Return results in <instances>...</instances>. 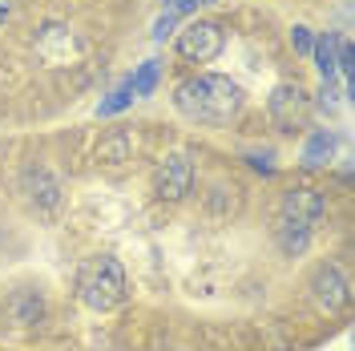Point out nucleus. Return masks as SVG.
I'll use <instances>...</instances> for the list:
<instances>
[{
  "label": "nucleus",
  "mask_w": 355,
  "mask_h": 351,
  "mask_svg": "<svg viewBox=\"0 0 355 351\" xmlns=\"http://www.w3.org/2000/svg\"><path fill=\"white\" fill-rule=\"evenodd\" d=\"M174 105L194 126H230L243 113V89L222 73H198L174 89Z\"/></svg>",
  "instance_id": "nucleus-1"
},
{
  "label": "nucleus",
  "mask_w": 355,
  "mask_h": 351,
  "mask_svg": "<svg viewBox=\"0 0 355 351\" xmlns=\"http://www.w3.org/2000/svg\"><path fill=\"white\" fill-rule=\"evenodd\" d=\"M77 295L81 303L93 311H113L125 303V271L117 259L110 255H97V259H85L81 271H77Z\"/></svg>",
  "instance_id": "nucleus-2"
},
{
  "label": "nucleus",
  "mask_w": 355,
  "mask_h": 351,
  "mask_svg": "<svg viewBox=\"0 0 355 351\" xmlns=\"http://www.w3.org/2000/svg\"><path fill=\"white\" fill-rule=\"evenodd\" d=\"M266 110H270V121H275L283 133H295V130L307 126L311 97H307V89L299 85V81H287V85H275L270 101H266Z\"/></svg>",
  "instance_id": "nucleus-3"
},
{
  "label": "nucleus",
  "mask_w": 355,
  "mask_h": 351,
  "mask_svg": "<svg viewBox=\"0 0 355 351\" xmlns=\"http://www.w3.org/2000/svg\"><path fill=\"white\" fill-rule=\"evenodd\" d=\"M222 44H226L222 24L194 21L178 33V57H182V61H194V65H206V61H214L222 53Z\"/></svg>",
  "instance_id": "nucleus-4"
},
{
  "label": "nucleus",
  "mask_w": 355,
  "mask_h": 351,
  "mask_svg": "<svg viewBox=\"0 0 355 351\" xmlns=\"http://www.w3.org/2000/svg\"><path fill=\"white\" fill-rule=\"evenodd\" d=\"M194 186V166L186 154H166L154 166V194L162 202H182Z\"/></svg>",
  "instance_id": "nucleus-5"
},
{
  "label": "nucleus",
  "mask_w": 355,
  "mask_h": 351,
  "mask_svg": "<svg viewBox=\"0 0 355 351\" xmlns=\"http://www.w3.org/2000/svg\"><path fill=\"white\" fill-rule=\"evenodd\" d=\"M311 291H315V303H319L323 311H343L347 303H352V283H347V275H343L335 263L315 271Z\"/></svg>",
  "instance_id": "nucleus-6"
},
{
  "label": "nucleus",
  "mask_w": 355,
  "mask_h": 351,
  "mask_svg": "<svg viewBox=\"0 0 355 351\" xmlns=\"http://www.w3.org/2000/svg\"><path fill=\"white\" fill-rule=\"evenodd\" d=\"M279 214L315 226V222L327 214V198L319 194V190H287V194H283V206H279Z\"/></svg>",
  "instance_id": "nucleus-7"
},
{
  "label": "nucleus",
  "mask_w": 355,
  "mask_h": 351,
  "mask_svg": "<svg viewBox=\"0 0 355 351\" xmlns=\"http://www.w3.org/2000/svg\"><path fill=\"white\" fill-rule=\"evenodd\" d=\"M275 239H279V250H283V255L299 259V255L311 246V226H307V222H295V219H283V214H279Z\"/></svg>",
  "instance_id": "nucleus-8"
},
{
  "label": "nucleus",
  "mask_w": 355,
  "mask_h": 351,
  "mask_svg": "<svg viewBox=\"0 0 355 351\" xmlns=\"http://www.w3.org/2000/svg\"><path fill=\"white\" fill-rule=\"evenodd\" d=\"M335 146H339V137H335L331 130H315L307 137V146H303V166L307 170H315V166H327L335 154Z\"/></svg>",
  "instance_id": "nucleus-9"
},
{
  "label": "nucleus",
  "mask_w": 355,
  "mask_h": 351,
  "mask_svg": "<svg viewBox=\"0 0 355 351\" xmlns=\"http://www.w3.org/2000/svg\"><path fill=\"white\" fill-rule=\"evenodd\" d=\"M335 53H339V37L335 33H319L315 44H311V57H315V69L323 81H335Z\"/></svg>",
  "instance_id": "nucleus-10"
},
{
  "label": "nucleus",
  "mask_w": 355,
  "mask_h": 351,
  "mask_svg": "<svg viewBox=\"0 0 355 351\" xmlns=\"http://www.w3.org/2000/svg\"><path fill=\"white\" fill-rule=\"evenodd\" d=\"M157 77H162V65H157V61H146V65H137V73L130 77L133 97H150V93L157 89Z\"/></svg>",
  "instance_id": "nucleus-11"
},
{
  "label": "nucleus",
  "mask_w": 355,
  "mask_h": 351,
  "mask_svg": "<svg viewBox=\"0 0 355 351\" xmlns=\"http://www.w3.org/2000/svg\"><path fill=\"white\" fill-rule=\"evenodd\" d=\"M130 105H133V89H130V81H125V85H117V89L110 93V97H105V101L97 105V113H101V117H113V113L130 110Z\"/></svg>",
  "instance_id": "nucleus-12"
},
{
  "label": "nucleus",
  "mask_w": 355,
  "mask_h": 351,
  "mask_svg": "<svg viewBox=\"0 0 355 351\" xmlns=\"http://www.w3.org/2000/svg\"><path fill=\"white\" fill-rule=\"evenodd\" d=\"M28 182H37V198H41L44 206L53 210V206H57V198H61V190H57V182H53V178L44 174V170H37V174H28Z\"/></svg>",
  "instance_id": "nucleus-13"
},
{
  "label": "nucleus",
  "mask_w": 355,
  "mask_h": 351,
  "mask_svg": "<svg viewBox=\"0 0 355 351\" xmlns=\"http://www.w3.org/2000/svg\"><path fill=\"white\" fill-rule=\"evenodd\" d=\"M125 150H130V137L113 133L110 142H101V162H125Z\"/></svg>",
  "instance_id": "nucleus-14"
},
{
  "label": "nucleus",
  "mask_w": 355,
  "mask_h": 351,
  "mask_svg": "<svg viewBox=\"0 0 355 351\" xmlns=\"http://www.w3.org/2000/svg\"><path fill=\"white\" fill-rule=\"evenodd\" d=\"M12 307H17V323H33V319L41 315V299H33V295H17Z\"/></svg>",
  "instance_id": "nucleus-15"
},
{
  "label": "nucleus",
  "mask_w": 355,
  "mask_h": 351,
  "mask_svg": "<svg viewBox=\"0 0 355 351\" xmlns=\"http://www.w3.org/2000/svg\"><path fill=\"white\" fill-rule=\"evenodd\" d=\"M291 44H295V53H303V57H311V44H315V33H311L307 24H295V28H291Z\"/></svg>",
  "instance_id": "nucleus-16"
},
{
  "label": "nucleus",
  "mask_w": 355,
  "mask_h": 351,
  "mask_svg": "<svg viewBox=\"0 0 355 351\" xmlns=\"http://www.w3.org/2000/svg\"><path fill=\"white\" fill-rule=\"evenodd\" d=\"M210 0H166V12H174V17H182V12H198V8H206Z\"/></svg>",
  "instance_id": "nucleus-17"
},
{
  "label": "nucleus",
  "mask_w": 355,
  "mask_h": 351,
  "mask_svg": "<svg viewBox=\"0 0 355 351\" xmlns=\"http://www.w3.org/2000/svg\"><path fill=\"white\" fill-rule=\"evenodd\" d=\"M174 24H178V17H174V12H166V17L154 24V37H157V41H166V37L174 33Z\"/></svg>",
  "instance_id": "nucleus-18"
},
{
  "label": "nucleus",
  "mask_w": 355,
  "mask_h": 351,
  "mask_svg": "<svg viewBox=\"0 0 355 351\" xmlns=\"http://www.w3.org/2000/svg\"><path fill=\"white\" fill-rule=\"evenodd\" d=\"M8 12H12V0H0V24L8 21Z\"/></svg>",
  "instance_id": "nucleus-19"
}]
</instances>
